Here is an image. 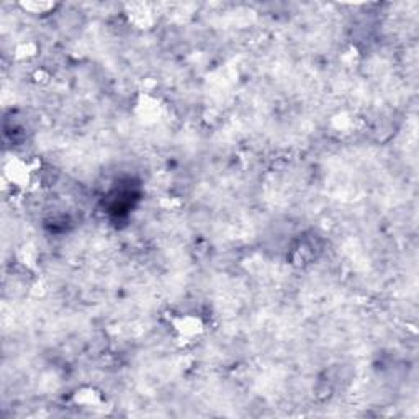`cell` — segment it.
<instances>
[{
	"mask_svg": "<svg viewBox=\"0 0 419 419\" xmlns=\"http://www.w3.org/2000/svg\"><path fill=\"white\" fill-rule=\"evenodd\" d=\"M172 326H174L177 339L184 344L194 343L195 339L200 338L203 329H205L202 319L197 318V316H192V314H182V316L174 318Z\"/></svg>",
	"mask_w": 419,
	"mask_h": 419,
	"instance_id": "1",
	"label": "cell"
},
{
	"mask_svg": "<svg viewBox=\"0 0 419 419\" xmlns=\"http://www.w3.org/2000/svg\"><path fill=\"white\" fill-rule=\"evenodd\" d=\"M136 105V115L143 123H156L161 118L162 105L159 102V98L151 95L150 92H141L140 100H138Z\"/></svg>",
	"mask_w": 419,
	"mask_h": 419,
	"instance_id": "2",
	"label": "cell"
},
{
	"mask_svg": "<svg viewBox=\"0 0 419 419\" xmlns=\"http://www.w3.org/2000/svg\"><path fill=\"white\" fill-rule=\"evenodd\" d=\"M24 7L26 10H30L33 14H45L48 10L54 9V4H49V2H43V4H35V2H30V4H24Z\"/></svg>",
	"mask_w": 419,
	"mask_h": 419,
	"instance_id": "3",
	"label": "cell"
}]
</instances>
